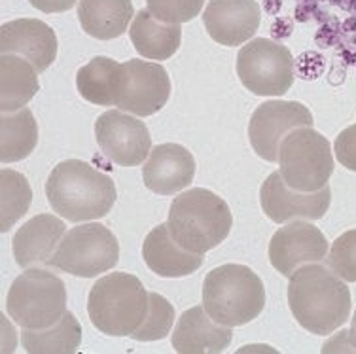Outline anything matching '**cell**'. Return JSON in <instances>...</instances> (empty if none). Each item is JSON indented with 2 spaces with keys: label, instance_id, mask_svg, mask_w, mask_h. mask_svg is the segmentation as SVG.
<instances>
[{
  "label": "cell",
  "instance_id": "8",
  "mask_svg": "<svg viewBox=\"0 0 356 354\" xmlns=\"http://www.w3.org/2000/svg\"><path fill=\"white\" fill-rule=\"evenodd\" d=\"M120 262V243L103 224H82L72 227L46 264L74 277L91 279L114 269Z\"/></svg>",
  "mask_w": 356,
  "mask_h": 354
},
{
  "label": "cell",
  "instance_id": "22",
  "mask_svg": "<svg viewBox=\"0 0 356 354\" xmlns=\"http://www.w3.org/2000/svg\"><path fill=\"white\" fill-rule=\"evenodd\" d=\"M124 80V63H118L108 57H95L76 72L78 93L86 101L99 106H118Z\"/></svg>",
  "mask_w": 356,
  "mask_h": 354
},
{
  "label": "cell",
  "instance_id": "9",
  "mask_svg": "<svg viewBox=\"0 0 356 354\" xmlns=\"http://www.w3.org/2000/svg\"><path fill=\"white\" fill-rule=\"evenodd\" d=\"M237 74L254 95L281 97L294 83V57L282 44L254 38L237 55Z\"/></svg>",
  "mask_w": 356,
  "mask_h": 354
},
{
  "label": "cell",
  "instance_id": "5",
  "mask_svg": "<svg viewBox=\"0 0 356 354\" xmlns=\"http://www.w3.org/2000/svg\"><path fill=\"white\" fill-rule=\"evenodd\" d=\"M150 309V292L129 273H110L91 287L88 314L91 324L106 335L124 337L137 332Z\"/></svg>",
  "mask_w": 356,
  "mask_h": 354
},
{
  "label": "cell",
  "instance_id": "31",
  "mask_svg": "<svg viewBox=\"0 0 356 354\" xmlns=\"http://www.w3.org/2000/svg\"><path fill=\"white\" fill-rule=\"evenodd\" d=\"M334 152H336L337 161L345 169L356 172V123L337 135L336 143H334Z\"/></svg>",
  "mask_w": 356,
  "mask_h": 354
},
{
  "label": "cell",
  "instance_id": "23",
  "mask_svg": "<svg viewBox=\"0 0 356 354\" xmlns=\"http://www.w3.org/2000/svg\"><path fill=\"white\" fill-rule=\"evenodd\" d=\"M135 17L131 0H78V19L89 36L112 40L127 31Z\"/></svg>",
  "mask_w": 356,
  "mask_h": 354
},
{
  "label": "cell",
  "instance_id": "30",
  "mask_svg": "<svg viewBox=\"0 0 356 354\" xmlns=\"http://www.w3.org/2000/svg\"><path fill=\"white\" fill-rule=\"evenodd\" d=\"M146 6L159 21L180 25L197 17L205 6V0H146Z\"/></svg>",
  "mask_w": 356,
  "mask_h": 354
},
{
  "label": "cell",
  "instance_id": "7",
  "mask_svg": "<svg viewBox=\"0 0 356 354\" xmlns=\"http://www.w3.org/2000/svg\"><path fill=\"white\" fill-rule=\"evenodd\" d=\"M279 172L292 190L311 193L328 186L334 172L330 143L313 127H298L279 148Z\"/></svg>",
  "mask_w": 356,
  "mask_h": 354
},
{
  "label": "cell",
  "instance_id": "11",
  "mask_svg": "<svg viewBox=\"0 0 356 354\" xmlns=\"http://www.w3.org/2000/svg\"><path fill=\"white\" fill-rule=\"evenodd\" d=\"M95 138L110 161L122 167H137L150 154L152 136L144 122L125 114L124 110H108L97 118Z\"/></svg>",
  "mask_w": 356,
  "mask_h": 354
},
{
  "label": "cell",
  "instance_id": "15",
  "mask_svg": "<svg viewBox=\"0 0 356 354\" xmlns=\"http://www.w3.org/2000/svg\"><path fill=\"white\" fill-rule=\"evenodd\" d=\"M261 12L254 0H209L203 25L214 42L233 48L252 38L260 27Z\"/></svg>",
  "mask_w": 356,
  "mask_h": 354
},
{
  "label": "cell",
  "instance_id": "4",
  "mask_svg": "<svg viewBox=\"0 0 356 354\" xmlns=\"http://www.w3.org/2000/svg\"><path fill=\"white\" fill-rule=\"evenodd\" d=\"M203 307L222 326H243L261 314L266 288L250 267L226 264L205 277Z\"/></svg>",
  "mask_w": 356,
  "mask_h": 354
},
{
  "label": "cell",
  "instance_id": "24",
  "mask_svg": "<svg viewBox=\"0 0 356 354\" xmlns=\"http://www.w3.org/2000/svg\"><path fill=\"white\" fill-rule=\"evenodd\" d=\"M38 78L33 63L8 54L0 57V110L15 112L25 108L38 91Z\"/></svg>",
  "mask_w": 356,
  "mask_h": 354
},
{
  "label": "cell",
  "instance_id": "3",
  "mask_svg": "<svg viewBox=\"0 0 356 354\" xmlns=\"http://www.w3.org/2000/svg\"><path fill=\"white\" fill-rule=\"evenodd\" d=\"M167 225L178 245L190 252L205 254L229 235L233 216L220 195L205 188H193L175 198Z\"/></svg>",
  "mask_w": 356,
  "mask_h": 354
},
{
  "label": "cell",
  "instance_id": "1",
  "mask_svg": "<svg viewBox=\"0 0 356 354\" xmlns=\"http://www.w3.org/2000/svg\"><path fill=\"white\" fill-rule=\"evenodd\" d=\"M288 305L298 324L315 335H330L350 316L345 280L321 264L296 269L288 282Z\"/></svg>",
  "mask_w": 356,
  "mask_h": 354
},
{
  "label": "cell",
  "instance_id": "12",
  "mask_svg": "<svg viewBox=\"0 0 356 354\" xmlns=\"http://www.w3.org/2000/svg\"><path fill=\"white\" fill-rule=\"evenodd\" d=\"M260 203L269 220L284 224L290 220H321L332 203L330 186L318 191L303 193L292 190L282 180L281 172H271L260 188Z\"/></svg>",
  "mask_w": 356,
  "mask_h": 354
},
{
  "label": "cell",
  "instance_id": "13",
  "mask_svg": "<svg viewBox=\"0 0 356 354\" xmlns=\"http://www.w3.org/2000/svg\"><path fill=\"white\" fill-rule=\"evenodd\" d=\"M125 80L118 108L146 118L163 108L171 95V80L159 63L131 59L124 63Z\"/></svg>",
  "mask_w": 356,
  "mask_h": 354
},
{
  "label": "cell",
  "instance_id": "32",
  "mask_svg": "<svg viewBox=\"0 0 356 354\" xmlns=\"http://www.w3.org/2000/svg\"><path fill=\"white\" fill-rule=\"evenodd\" d=\"M29 2L44 14H63L69 12L78 0H29Z\"/></svg>",
  "mask_w": 356,
  "mask_h": 354
},
{
  "label": "cell",
  "instance_id": "14",
  "mask_svg": "<svg viewBox=\"0 0 356 354\" xmlns=\"http://www.w3.org/2000/svg\"><path fill=\"white\" fill-rule=\"evenodd\" d=\"M328 254V243L318 227L296 220L275 233L269 243V262L282 277H292L307 264H321Z\"/></svg>",
  "mask_w": 356,
  "mask_h": 354
},
{
  "label": "cell",
  "instance_id": "28",
  "mask_svg": "<svg viewBox=\"0 0 356 354\" xmlns=\"http://www.w3.org/2000/svg\"><path fill=\"white\" fill-rule=\"evenodd\" d=\"M175 324V307L165 300L163 296L150 292V309L146 319L140 324L137 332H133L131 337L137 341H158L171 334Z\"/></svg>",
  "mask_w": 356,
  "mask_h": 354
},
{
  "label": "cell",
  "instance_id": "18",
  "mask_svg": "<svg viewBox=\"0 0 356 354\" xmlns=\"http://www.w3.org/2000/svg\"><path fill=\"white\" fill-rule=\"evenodd\" d=\"M232 328L222 326L205 307H192L178 319L171 343L180 354H220L232 343Z\"/></svg>",
  "mask_w": 356,
  "mask_h": 354
},
{
  "label": "cell",
  "instance_id": "19",
  "mask_svg": "<svg viewBox=\"0 0 356 354\" xmlns=\"http://www.w3.org/2000/svg\"><path fill=\"white\" fill-rule=\"evenodd\" d=\"M65 224L54 214H38L17 230L12 250L17 266L23 269L48 264L65 237Z\"/></svg>",
  "mask_w": 356,
  "mask_h": 354
},
{
  "label": "cell",
  "instance_id": "2",
  "mask_svg": "<svg viewBox=\"0 0 356 354\" xmlns=\"http://www.w3.org/2000/svg\"><path fill=\"white\" fill-rule=\"evenodd\" d=\"M46 198L54 212L69 222L104 218L116 203L114 180L80 159L54 167L46 182Z\"/></svg>",
  "mask_w": 356,
  "mask_h": 354
},
{
  "label": "cell",
  "instance_id": "29",
  "mask_svg": "<svg viewBox=\"0 0 356 354\" xmlns=\"http://www.w3.org/2000/svg\"><path fill=\"white\" fill-rule=\"evenodd\" d=\"M326 264L345 282H356V230L345 232L334 241Z\"/></svg>",
  "mask_w": 356,
  "mask_h": 354
},
{
  "label": "cell",
  "instance_id": "6",
  "mask_svg": "<svg viewBox=\"0 0 356 354\" xmlns=\"http://www.w3.org/2000/svg\"><path fill=\"white\" fill-rule=\"evenodd\" d=\"M10 319L27 330L54 326L67 313V288L57 275L29 267L12 282L6 298Z\"/></svg>",
  "mask_w": 356,
  "mask_h": 354
},
{
  "label": "cell",
  "instance_id": "33",
  "mask_svg": "<svg viewBox=\"0 0 356 354\" xmlns=\"http://www.w3.org/2000/svg\"><path fill=\"white\" fill-rule=\"evenodd\" d=\"M347 339H349L353 351H356V311L355 316H353V322H350V330L347 332Z\"/></svg>",
  "mask_w": 356,
  "mask_h": 354
},
{
  "label": "cell",
  "instance_id": "10",
  "mask_svg": "<svg viewBox=\"0 0 356 354\" xmlns=\"http://www.w3.org/2000/svg\"><path fill=\"white\" fill-rule=\"evenodd\" d=\"M298 127H313L311 110L296 101H267L254 110L248 123V138L254 152L273 163L284 136Z\"/></svg>",
  "mask_w": 356,
  "mask_h": 354
},
{
  "label": "cell",
  "instance_id": "25",
  "mask_svg": "<svg viewBox=\"0 0 356 354\" xmlns=\"http://www.w3.org/2000/svg\"><path fill=\"white\" fill-rule=\"evenodd\" d=\"M38 143V125L29 108L2 112L0 120V161L15 163L29 157Z\"/></svg>",
  "mask_w": 356,
  "mask_h": 354
},
{
  "label": "cell",
  "instance_id": "16",
  "mask_svg": "<svg viewBox=\"0 0 356 354\" xmlns=\"http://www.w3.org/2000/svg\"><path fill=\"white\" fill-rule=\"evenodd\" d=\"M0 51L2 55H21L33 63L36 72H44L57 57V36L40 19L10 21L0 27Z\"/></svg>",
  "mask_w": 356,
  "mask_h": 354
},
{
  "label": "cell",
  "instance_id": "21",
  "mask_svg": "<svg viewBox=\"0 0 356 354\" xmlns=\"http://www.w3.org/2000/svg\"><path fill=\"white\" fill-rule=\"evenodd\" d=\"M129 36L137 54L144 59L165 61L177 54L182 40V29L178 23H163L146 10L133 17Z\"/></svg>",
  "mask_w": 356,
  "mask_h": 354
},
{
  "label": "cell",
  "instance_id": "27",
  "mask_svg": "<svg viewBox=\"0 0 356 354\" xmlns=\"http://www.w3.org/2000/svg\"><path fill=\"white\" fill-rule=\"evenodd\" d=\"M33 203V190L27 178L12 169L0 172V232L6 233L17 220L27 214Z\"/></svg>",
  "mask_w": 356,
  "mask_h": 354
},
{
  "label": "cell",
  "instance_id": "17",
  "mask_svg": "<svg viewBox=\"0 0 356 354\" xmlns=\"http://www.w3.org/2000/svg\"><path fill=\"white\" fill-rule=\"evenodd\" d=\"M195 177L192 152L180 144H159L143 167L144 186L159 195H175L190 186Z\"/></svg>",
  "mask_w": 356,
  "mask_h": 354
},
{
  "label": "cell",
  "instance_id": "20",
  "mask_svg": "<svg viewBox=\"0 0 356 354\" xmlns=\"http://www.w3.org/2000/svg\"><path fill=\"white\" fill-rule=\"evenodd\" d=\"M143 258L152 271L165 279L188 277L201 267L203 254L186 250L175 241L169 225L159 224L152 230L143 245Z\"/></svg>",
  "mask_w": 356,
  "mask_h": 354
},
{
  "label": "cell",
  "instance_id": "26",
  "mask_svg": "<svg viewBox=\"0 0 356 354\" xmlns=\"http://www.w3.org/2000/svg\"><path fill=\"white\" fill-rule=\"evenodd\" d=\"M23 348L31 354H72L82 343V326L72 313L63 314L59 322L44 330H27L21 334Z\"/></svg>",
  "mask_w": 356,
  "mask_h": 354
}]
</instances>
